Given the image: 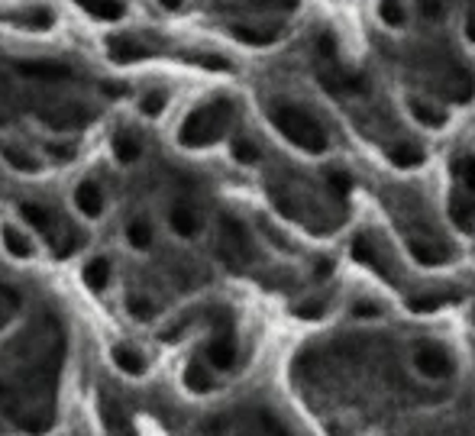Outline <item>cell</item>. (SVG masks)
I'll return each mask as SVG.
<instances>
[{
  "instance_id": "9a60e30c",
  "label": "cell",
  "mask_w": 475,
  "mask_h": 436,
  "mask_svg": "<svg viewBox=\"0 0 475 436\" xmlns=\"http://www.w3.org/2000/svg\"><path fill=\"white\" fill-rule=\"evenodd\" d=\"M475 194H469V191H456V194L449 197V217H453V223H456L459 230H472L475 226Z\"/></svg>"
},
{
  "instance_id": "277c9868",
  "label": "cell",
  "mask_w": 475,
  "mask_h": 436,
  "mask_svg": "<svg viewBox=\"0 0 475 436\" xmlns=\"http://www.w3.org/2000/svg\"><path fill=\"white\" fill-rule=\"evenodd\" d=\"M217 250H220V258H224L226 266H246V262L256 256L249 230H246L240 220H234V217H224V220H220Z\"/></svg>"
},
{
  "instance_id": "4dcf8cb0",
  "label": "cell",
  "mask_w": 475,
  "mask_h": 436,
  "mask_svg": "<svg viewBox=\"0 0 475 436\" xmlns=\"http://www.w3.org/2000/svg\"><path fill=\"white\" fill-rule=\"evenodd\" d=\"M234 159L240 165H256L259 162V149L252 146V139H234Z\"/></svg>"
},
{
  "instance_id": "74e56055",
  "label": "cell",
  "mask_w": 475,
  "mask_h": 436,
  "mask_svg": "<svg viewBox=\"0 0 475 436\" xmlns=\"http://www.w3.org/2000/svg\"><path fill=\"white\" fill-rule=\"evenodd\" d=\"M7 323H10V307L7 304H0V329L7 327Z\"/></svg>"
},
{
  "instance_id": "7c38bea8",
  "label": "cell",
  "mask_w": 475,
  "mask_h": 436,
  "mask_svg": "<svg viewBox=\"0 0 475 436\" xmlns=\"http://www.w3.org/2000/svg\"><path fill=\"white\" fill-rule=\"evenodd\" d=\"M43 120H45L49 126H55V130H78V126L88 123L91 114H88L84 107H78V104H65V107L43 114Z\"/></svg>"
},
{
  "instance_id": "f1b7e54d",
  "label": "cell",
  "mask_w": 475,
  "mask_h": 436,
  "mask_svg": "<svg viewBox=\"0 0 475 436\" xmlns=\"http://www.w3.org/2000/svg\"><path fill=\"white\" fill-rule=\"evenodd\" d=\"M352 256L362 262V266H372V268H378L382 272V262H378V252H376V246L366 240V236H359L356 242H352Z\"/></svg>"
},
{
  "instance_id": "ac0fdd59",
  "label": "cell",
  "mask_w": 475,
  "mask_h": 436,
  "mask_svg": "<svg viewBox=\"0 0 475 436\" xmlns=\"http://www.w3.org/2000/svg\"><path fill=\"white\" fill-rule=\"evenodd\" d=\"M88 17L94 20H120L126 13V0H75Z\"/></svg>"
},
{
  "instance_id": "7402d4cb",
  "label": "cell",
  "mask_w": 475,
  "mask_h": 436,
  "mask_svg": "<svg viewBox=\"0 0 475 436\" xmlns=\"http://www.w3.org/2000/svg\"><path fill=\"white\" fill-rule=\"evenodd\" d=\"M126 240H130V246L133 250H149L155 240V230H153V223L146 220V217H136L130 226H126Z\"/></svg>"
},
{
  "instance_id": "6da1fadb",
  "label": "cell",
  "mask_w": 475,
  "mask_h": 436,
  "mask_svg": "<svg viewBox=\"0 0 475 436\" xmlns=\"http://www.w3.org/2000/svg\"><path fill=\"white\" fill-rule=\"evenodd\" d=\"M234 123V100L230 98H214L194 107L188 116H185V123L178 130V143L185 149H207V146L220 143L226 136Z\"/></svg>"
},
{
  "instance_id": "8fae6325",
  "label": "cell",
  "mask_w": 475,
  "mask_h": 436,
  "mask_svg": "<svg viewBox=\"0 0 475 436\" xmlns=\"http://www.w3.org/2000/svg\"><path fill=\"white\" fill-rule=\"evenodd\" d=\"M110 149H114V159L123 162V165H133L139 155H143V139L133 133V130H117L114 139H110Z\"/></svg>"
},
{
  "instance_id": "ab89813d",
  "label": "cell",
  "mask_w": 475,
  "mask_h": 436,
  "mask_svg": "<svg viewBox=\"0 0 475 436\" xmlns=\"http://www.w3.org/2000/svg\"><path fill=\"white\" fill-rule=\"evenodd\" d=\"M159 4H162L165 10H178L181 4H185V0H159Z\"/></svg>"
},
{
  "instance_id": "3957f363",
  "label": "cell",
  "mask_w": 475,
  "mask_h": 436,
  "mask_svg": "<svg viewBox=\"0 0 475 436\" xmlns=\"http://www.w3.org/2000/svg\"><path fill=\"white\" fill-rule=\"evenodd\" d=\"M0 414L10 424H17L20 430H27V433H45V430L52 427L49 408H43L36 400H29L23 392H17L13 382H0Z\"/></svg>"
},
{
  "instance_id": "30bf717a",
  "label": "cell",
  "mask_w": 475,
  "mask_h": 436,
  "mask_svg": "<svg viewBox=\"0 0 475 436\" xmlns=\"http://www.w3.org/2000/svg\"><path fill=\"white\" fill-rule=\"evenodd\" d=\"M17 72L36 81H65L75 75L65 62H43V59H39V62H20Z\"/></svg>"
},
{
  "instance_id": "1f68e13d",
  "label": "cell",
  "mask_w": 475,
  "mask_h": 436,
  "mask_svg": "<svg viewBox=\"0 0 475 436\" xmlns=\"http://www.w3.org/2000/svg\"><path fill=\"white\" fill-rule=\"evenodd\" d=\"M234 36L240 39V43H249V45H265V43H272L269 33H256V29H246V27H236V29H234Z\"/></svg>"
},
{
  "instance_id": "e575fe53",
  "label": "cell",
  "mask_w": 475,
  "mask_h": 436,
  "mask_svg": "<svg viewBox=\"0 0 475 436\" xmlns=\"http://www.w3.org/2000/svg\"><path fill=\"white\" fill-rule=\"evenodd\" d=\"M421 10H424V17L427 20L443 17V4H439V0H421Z\"/></svg>"
},
{
  "instance_id": "d590c367",
  "label": "cell",
  "mask_w": 475,
  "mask_h": 436,
  "mask_svg": "<svg viewBox=\"0 0 475 436\" xmlns=\"http://www.w3.org/2000/svg\"><path fill=\"white\" fill-rule=\"evenodd\" d=\"M356 313H359V317H378L382 311H378V304H366V301H362V304H356Z\"/></svg>"
},
{
  "instance_id": "2e32d148",
  "label": "cell",
  "mask_w": 475,
  "mask_h": 436,
  "mask_svg": "<svg viewBox=\"0 0 475 436\" xmlns=\"http://www.w3.org/2000/svg\"><path fill=\"white\" fill-rule=\"evenodd\" d=\"M0 240H4V246H7V252L13 258H33V240H29L27 233L20 230V226H13V223H4V230H0Z\"/></svg>"
},
{
  "instance_id": "ffe728a7",
  "label": "cell",
  "mask_w": 475,
  "mask_h": 436,
  "mask_svg": "<svg viewBox=\"0 0 475 436\" xmlns=\"http://www.w3.org/2000/svg\"><path fill=\"white\" fill-rule=\"evenodd\" d=\"M0 155H4V162H7L10 169H17V171H39V159H36V155H29L23 146L0 143Z\"/></svg>"
},
{
  "instance_id": "f546056e",
  "label": "cell",
  "mask_w": 475,
  "mask_h": 436,
  "mask_svg": "<svg viewBox=\"0 0 475 436\" xmlns=\"http://www.w3.org/2000/svg\"><path fill=\"white\" fill-rule=\"evenodd\" d=\"M449 301V294H424V297H411V311L414 313H431L437 307Z\"/></svg>"
},
{
  "instance_id": "7a4b0ae2",
  "label": "cell",
  "mask_w": 475,
  "mask_h": 436,
  "mask_svg": "<svg viewBox=\"0 0 475 436\" xmlns=\"http://www.w3.org/2000/svg\"><path fill=\"white\" fill-rule=\"evenodd\" d=\"M269 116H272V126H275L278 133L285 136L291 146L311 152V155L327 152V133H323V126L317 123L305 107H295V104H275V107L269 110Z\"/></svg>"
},
{
  "instance_id": "8d00e7d4",
  "label": "cell",
  "mask_w": 475,
  "mask_h": 436,
  "mask_svg": "<svg viewBox=\"0 0 475 436\" xmlns=\"http://www.w3.org/2000/svg\"><path fill=\"white\" fill-rule=\"evenodd\" d=\"M272 7H278V10H291L297 4V0H269Z\"/></svg>"
},
{
  "instance_id": "4fadbf2b",
  "label": "cell",
  "mask_w": 475,
  "mask_h": 436,
  "mask_svg": "<svg viewBox=\"0 0 475 436\" xmlns=\"http://www.w3.org/2000/svg\"><path fill=\"white\" fill-rule=\"evenodd\" d=\"M169 223H171V230L178 233V236H185V240H191V236H198V233H201V214L191 204H175V207H171Z\"/></svg>"
},
{
  "instance_id": "4316f807",
  "label": "cell",
  "mask_w": 475,
  "mask_h": 436,
  "mask_svg": "<svg viewBox=\"0 0 475 436\" xmlns=\"http://www.w3.org/2000/svg\"><path fill=\"white\" fill-rule=\"evenodd\" d=\"M126 311H130L133 321H149V317H155V304L146 294H130L126 297Z\"/></svg>"
},
{
  "instance_id": "e0dca14e",
  "label": "cell",
  "mask_w": 475,
  "mask_h": 436,
  "mask_svg": "<svg viewBox=\"0 0 475 436\" xmlns=\"http://www.w3.org/2000/svg\"><path fill=\"white\" fill-rule=\"evenodd\" d=\"M472 91H475V81L466 68H453V72L447 75V81H443V94H447L449 100H459V104L472 98Z\"/></svg>"
},
{
  "instance_id": "5bb4252c",
  "label": "cell",
  "mask_w": 475,
  "mask_h": 436,
  "mask_svg": "<svg viewBox=\"0 0 475 436\" xmlns=\"http://www.w3.org/2000/svg\"><path fill=\"white\" fill-rule=\"evenodd\" d=\"M185 388L194 394H207L214 392V369L201 359H191L188 369H185Z\"/></svg>"
},
{
  "instance_id": "d6a6232c",
  "label": "cell",
  "mask_w": 475,
  "mask_h": 436,
  "mask_svg": "<svg viewBox=\"0 0 475 436\" xmlns=\"http://www.w3.org/2000/svg\"><path fill=\"white\" fill-rule=\"evenodd\" d=\"M459 181H463V187H466L469 194H475V159L459 162Z\"/></svg>"
},
{
  "instance_id": "ba28073f",
  "label": "cell",
  "mask_w": 475,
  "mask_h": 436,
  "mask_svg": "<svg viewBox=\"0 0 475 436\" xmlns=\"http://www.w3.org/2000/svg\"><path fill=\"white\" fill-rule=\"evenodd\" d=\"M110 359H114V365H117L123 375L139 378V375L146 372V353L143 349L130 346V343H117V346L110 349Z\"/></svg>"
},
{
  "instance_id": "603a6c76",
  "label": "cell",
  "mask_w": 475,
  "mask_h": 436,
  "mask_svg": "<svg viewBox=\"0 0 475 436\" xmlns=\"http://www.w3.org/2000/svg\"><path fill=\"white\" fill-rule=\"evenodd\" d=\"M411 114H414V120H417V123L431 126V130H439V126L447 123V114H443V110H437L433 104H427V100L411 98Z\"/></svg>"
},
{
  "instance_id": "52a82bcc",
  "label": "cell",
  "mask_w": 475,
  "mask_h": 436,
  "mask_svg": "<svg viewBox=\"0 0 475 436\" xmlns=\"http://www.w3.org/2000/svg\"><path fill=\"white\" fill-rule=\"evenodd\" d=\"M107 52L114 62H139V59H146V55H153V45L143 43V39L136 36H123V33H117V36L107 39Z\"/></svg>"
},
{
  "instance_id": "484cf974",
  "label": "cell",
  "mask_w": 475,
  "mask_h": 436,
  "mask_svg": "<svg viewBox=\"0 0 475 436\" xmlns=\"http://www.w3.org/2000/svg\"><path fill=\"white\" fill-rule=\"evenodd\" d=\"M411 252L421 266H439V262H447V252L439 250V246H433V242H411Z\"/></svg>"
},
{
  "instance_id": "d4e9b609",
  "label": "cell",
  "mask_w": 475,
  "mask_h": 436,
  "mask_svg": "<svg viewBox=\"0 0 475 436\" xmlns=\"http://www.w3.org/2000/svg\"><path fill=\"white\" fill-rule=\"evenodd\" d=\"M165 104H169V94H165L162 88H149L143 98H139V114H143V116H159L162 110H165Z\"/></svg>"
},
{
  "instance_id": "836d02e7",
  "label": "cell",
  "mask_w": 475,
  "mask_h": 436,
  "mask_svg": "<svg viewBox=\"0 0 475 436\" xmlns=\"http://www.w3.org/2000/svg\"><path fill=\"white\" fill-rule=\"evenodd\" d=\"M327 178H330V187L336 191V194H350V187H352L350 175H343V171H330Z\"/></svg>"
},
{
  "instance_id": "9c48e42d",
  "label": "cell",
  "mask_w": 475,
  "mask_h": 436,
  "mask_svg": "<svg viewBox=\"0 0 475 436\" xmlns=\"http://www.w3.org/2000/svg\"><path fill=\"white\" fill-rule=\"evenodd\" d=\"M75 207H78L84 217H91V220L104 214V191H100L98 181H91V178L81 181L78 191H75Z\"/></svg>"
},
{
  "instance_id": "cb8c5ba5",
  "label": "cell",
  "mask_w": 475,
  "mask_h": 436,
  "mask_svg": "<svg viewBox=\"0 0 475 436\" xmlns=\"http://www.w3.org/2000/svg\"><path fill=\"white\" fill-rule=\"evenodd\" d=\"M392 162H395L398 169H417L424 162V149L414 143H401L392 149Z\"/></svg>"
},
{
  "instance_id": "f35d334b",
  "label": "cell",
  "mask_w": 475,
  "mask_h": 436,
  "mask_svg": "<svg viewBox=\"0 0 475 436\" xmlns=\"http://www.w3.org/2000/svg\"><path fill=\"white\" fill-rule=\"evenodd\" d=\"M466 29H469V39L475 43V7L469 10V23H466Z\"/></svg>"
},
{
  "instance_id": "83f0119b",
  "label": "cell",
  "mask_w": 475,
  "mask_h": 436,
  "mask_svg": "<svg viewBox=\"0 0 475 436\" xmlns=\"http://www.w3.org/2000/svg\"><path fill=\"white\" fill-rule=\"evenodd\" d=\"M378 13H382V23L392 29L404 27V20H408V13H404L401 0H382V7H378Z\"/></svg>"
},
{
  "instance_id": "d6986e66",
  "label": "cell",
  "mask_w": 475,
  "mask_h": 436,
  "mask_svg": "<svg viewBox=\"0 0 475 436\" xmlns=\"http://www.w3.org/2000/svg\"><path fill=\"white\" fill-rule=\"evenodd\" d=\"M20 214H23V220H27L29 226H36L43 236L55 240V220H52V214H49L43 204H33V201H27V204H20Z\"/></svg>"
},
{
  "instance_id": "5b68a950",
  "label": "cell",
  "mask_w": 475,
  "mask_h": 436,
  "mask_svg": "<svg viewBox=\"0 0 475 436\" xmlns=\"http://www.w3.org/2000/svg\"><path fill=\"white\" fill-rule=\"evenodd\" d=\"M411 362H414V369H417L424 378H431V382H447V378H453V372H456V362L449 356V349L439 346V343H421V346H414Z\"/></svg>"
},
{
  "instance_id": "8992f818",
  "label": "cell",
  "mask_w": 475,
  "mask_h": 436,
  "mask_svg": "<svg viewBox=\"0 0 475 436\" xmlns=\"http://www.w3.org/2000/svg\"><path fill=\"white\" fill-rule=\"evenodd\" d=\"M236 337H234V329L230 327H220L210 337V343H207V349H204V362L214 369V372H230L236 365Z\"/></svg>"
},
{
  "instance_id": "44dd1931",
  "label": "cell",
  "mask_w": 475,
  "mask_h": 436,
  "mask_svg": "<svg viewBox=\"0 0 475 436\" xmlns=\"http://www.w3.org/2000/svg\"><path fill=\"white\" fill-rule=\"evenodd\" d=\"M81 278H84V285H88L91 291H104V288L110 285V262L104 256L91 258L88 266H84V272H81Z\"/></svg>"
}]
</instances>
